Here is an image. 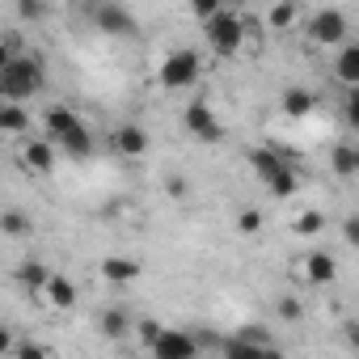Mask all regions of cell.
Here are the masks:
<instances>
[{
	"label": "cell",
	"mask_w": 359,
	"mask_h": 359,
	"mask_svg": "<svg viewBox=\"0 0 359 359\" xmlns=\"http://www.w3.org/2000/svg\"><path fill=\"white\" fill-rule=\"evenodd\" d=\"M47 89V64L34 51H18L5 68H0V102H30Z\"/></svg>",
	"instance_id": "cell-1"
},
{
	"label": "cell",
	"mask_w": 359,
	"mask_h": 359,
	"mask_svg": "<svg viewBox=\"0 0 359 359\" xmlns=\"http://www.w3.org/2000/svg\"><path fill=\"white\" fill-rule=\"evenodd\" d=\"M250 169H254V177L275 195V199H292L296 191H300V177H296V169H292V156L287 152H275V148H254L250 152Z\"/></svg>",
	"instance_id": "cell-2"
},
{
	"label": "cell",
	"mask_w": 359,
	"mask_h": 359,
	"mask_svg": "<svg viewBox=\"0 0 359 359\" xmlns=\"http://www.w3.org/2000/svg\"><path fill=\"white\" fill-rule=\"evenodd\" d=\"M203 39H208V47H212V55H220V60H233L241 47H245V18H241V9H220V13H212L208 22H203Z\"/></svg>",
	"instance_id": "cell-3"
},
{
	"label": "cell",
	"mask_w": 359,
	"mask_h": 359,
	"mask_svg": "<svg viewBox=\"0 0 359 359\" xmlns=\"http://www.w3.org/2000/svg\"><path fill=\"white\" fill-rule=\"evenodd\" d=\"M199 76H203V55H199V51H191V47H173V51L161 60V68H156V85H161V89H169V93L195 89V85H199Z\"/></svg>",
	"instance_id": "cell-4"
},
{
	"label": "cell",
	"mask_w": 359,
	"mask_h": 359,
	"mask_svg": "<svg viewBox=\"0 0 359 359\" xmlns=\"http://www.w3.org/2000/svg\"><path fill=\"white\" fill-rule=\"evenodd\" d=\"M89 26H97V30L110 34V39H135V34H140L135 13H131L127 5H118V0H102V5L93 9V18H89Z\"/></svg>",
	"instance_id": "cell-5"
},
{
	"label": "cell",
	"mask_w": 359,
	"mask_h": 359,
	"mask_svg": "<svg viewBox=\"0 0 359 359\" xmlns=\"http://www.w3.org/2000/svg\"><path fill=\"white\" fill-rule=\"evenodd\" d=\"M346 34H351V22L342 9H317L309 18V39L317 47H338V43H346Z\"/></svg>",
	"instance_id": "cell-6"
},
{
	"label": "cell",
	"mask_w": 359,
	"mask_h": 359,
	"mask_svg": "<svg viewBox=\"0 0 359 359\" xmlns=\"http://www.w3.org/2000/svg\"><path fill=\"white\" fill-rule=\"evenodd\" d=\"M182 127H187L195 140H203V144H220V140H224V123H220L216 110H212L208 102H199V97L182 110Z\"/></svg>",
	"instance_id": "cell-7"
},
{
	"label": "cell",
	"mask_w": 359,
	"mask_h": 359,
	"mask_svg": "<svg viewBox=\"0 0 359 359\" xmlns=\"http://www.w3.org/2000/svg\"><path fill=\"white\" fill-rule=\"evenodd\" d=\"M148 351L156 359H195L199 346H195V334L191 330H173V325H161V334L148 342Z\"/></svg>",
	"instance_id": "cell-8"
},
{
	"label": "cell",
	"mask_w": 359,
	"mask_h": 359,
	"mask_svg": "<svg viewBox=\"0 0 359 359\" xmlns=\"http://www.w3.org/2000/svg\"><path fill=\"white\" fill-rule=\"evenodd\" d=\"M51 144H55V152H60V156H68V161H89V156L97 152V140H93V131H89V123H85V118H76L72 127H64Z\"/></svg>",
	"instance_id": "cell-9"
},
{
	"label": "cell",
	"mask_w": 359,
	"mask_h": 359,
	"mask_svg": "<svg viewBox=\"0 0 359 359\" xmlns=\"http://www.w3.org/2000/svg\"><path fill=\"white\" fill-rule=\"evenodd\" d=\"M148 131L140 127V123H118L110 135H106V148H110V156H127V161H135V156H144L148 152Z\"/></svg>",
	"instance_id": "cell-10"
},
{
	"label": "cell",
	"mask_w": 359,
	"mask_h": 359,
	"mask_svg": "<svg viewBox=\"0 0 359 359\" xmlns=\"http://www.w3.org/2000/svg\"><path fill=\"white\" fill-rule=\"evenodd\" d=\"M39 296H43V300L51 304V309H60V313H68V309H72V304L81 300L76 283H72L68 275H55V271L47 275V283H43V292H39Z\"/></svg>",
	"instance_id": "cell-11"
},
{
	"label": "cell",
	"mask_w": 359,
	"mask_h": 359,
	"mask_svg": "<svg viewBox=\"0 0 359 359\" xmlns=\"http://www.w3.org/2000/svg\"><path fill=\"white\" fill-rule=\"evenodd\" d=\"M55 161H60V156H55V144H51L47 135H43V140H30V144L22 148V165H26L30 173H43V177H47V173H55Z\"/></svg>",
	"instance_id": "cell-12"
},
{
	"label": "cell",
	"mask_w": 359,
	"mask_h": 359,
	"mask_svg": "<svg viewBox=\"0 0 359 359\" xmlns=\"http://www.w3.org/2000/svg\"><path fill=\"white\" fill-rule=\"evenodd\" d=\"M334 76H338V85H342V89H355V85H359V47H355L351 39H346V43H338Z\"/></svg>",
	"instance_id": "cell-13"
},
{
	"label": "cell",
	"mask_w": 359,
	"mask_h": 359,
	"mask_svg": "<svg viewBox=\"0 0 359 359\" xmlns=\"http://www.w3.org/2000/svg\"><path fill=\"white\" fill-rule=\"evenodd\" d=\"M135 275H140V262L135 258H123V254L102 258V279L110 287H127V283H135Z\"/></svg>",
	"instance_id": "cell-14"
},
{
	"label": "cell",
	"mask_w": 359,
	"mask_h": 359,
	"mask_svg": "<svg viewBox=\"0 0 359 359\" xmlns=\"http://www.w3.org/2000/svg\"><path fill=\"white\" fill-rule=\"evenodd\" d=\"M334 275H338V262H334L325 250H313V254H304V279H309L313 287H325V283H334Z\"/></svg>",
	"instance_id": "cell-15"
},
{
	"label": "cell",
	"mask_w": 359,
	"mask_h": 359,
	"mask_svg": "<svg viewBox=\"0 0 359 359\" xmlns=\"http://www.w3.org/2000/svg\"><path fill=\"white\" fill-rule=\"evenodd\" d=\"M97 325H102V334H106L110 342H123V338L135 330V317H131L123 304H110V309L102 313V321H97Z\"/></svg>",
	"instance_id": "cell-16"
},
{
	"label": "cell",
	"mask_w": 359,
	"mask_h": 359,
	"mask_svg": "<svg viewBox=\"0 0 359 359\" xmlns=\"http://www.w3.org/2000/svg\"><path fill=\"white\" fill-rule=\"evenodd\" d=\"M30 131V110L22 102H0V135H26Z\"/></svg>",
	"instance_id": "cell-17"
},
{
	"label": "cell",
	"mask_w": 359,
	"mask_h": 359,
	"mask_svg": "<svg viewBox=\"0 0 359 359\" xmlns=\"http://www.w3.org/2000/svg\"><path fill=\"white\" fill-rule=\"evenodd\" d=\"M279 106H283V114H287V118H304V114H313L317 97H313V89H300V85H292V89H283Z\"/></svg>",
	"instance_id": "cell-18"
},
{
	"label": "cell",
	"mask_w": 359,
	"mask_h": 359,
	"mask_svg": "<svg viewBox=\"0 0 359 359\" xmlns=\"http://www.w3.org/2000/svg\"><path fill=\"white\" fill-rule=\"evenodd\" d=\"M330 165H334V173H338V177H355V173H359V148H355L351 140L334 144V152H330Z\"/></svg>",
	"instance_id": "cell-19"
},
{
	"label": "cell",
	"mask_w": 359,
	"mask_h": 359,
	"mask_svg": "<svg viewBox=\"0 0 359 359\" xmlns=\"http://www.w3.org/2000/svg\"><path fill=\"white\" fill-rule=\"evenodd\" d=\"M47 275H51V266L47 262H39V258H26L22 266H18V283H22V292H43V283H47Z\"/></svg>",
	"instance_id": "cell-20"
},
{
	"label": "cell",
	"mask_w": 359,
	"mask_h": 359,
	"mask_svg": "<svg viewBox=\"0 0 359 359\" xmlns=\"http://www.w3.org/2000/svg\"><path fill=\"white\" fill-rule=\"evenodd\" d=\"M30 229H34V220L26 212H18V208L0 212V233H5V237H30Z\"/></svg>",
	"instance_id": "cell-21"
},
{
	"label": "cell",
	"mask_w": 359,
	"mask_h": 359,
	"mask_svg": "<svg viewBox=\"0 0 359 359\" xmlns=\"http://www.w3.org/2000/svg\"><path fill=\"white\" fill-rule=\"evenodd\" d=\"M296 18H300V5H296V0H279V5L271 9V18H266V26H271V30H292Z\"/></svg>",
	"instance_id": "cell-22"
},
{
	"label": "cell",
	"mask_w": 359,
	"mask_h": 359,
	"mask_svg": "<svg viewBox=\"0 0 359 359\" xmlns=\"http://www.w3.org/2000/svg\"><path fill=\"white\" fill-rule=\"evenodd\" d=\"M321 229H325V216H321V212H300V216H296V233H300V237H317Z\"/></svg>",
	"instance_id": "cell-23"
},
{
	"label": "cell",
	"mask_w": 359,
	"mask_h": 359,
	"mask_svg": "<svg viewBox=\"0 0 359 359\" xmlns=\"http://www.w3.org/2000/svg\"><path fill=\"white\" fill-rule=\"evenodd\" d=\"M18 13H22V22H39L47 13V0H18Z\"/></svg>",
	"instance_id": "cell-24"
},
{
	"label": "cell",
	"mask_w": 359,
	"mask_h": 359,
	"mask_svg": "<svg viewBox=\"0 0 359 359\" xmlns=\"http://www.w3.org/2000/svg\"><path fill=\"white\" fill-rule=\"evenodd\" d=\"M237 229H241L245 237H254V233L262 229V212H254V208H245V212L237 216Z\"/></svg>",
	"instance_id": "cell-25"
},
{
	"label": "cell",
	"mask_w": 359,
	"mask_h": 359,
	"mask_svg": "<svg viewBox=\"0 0 359 359\" xmlns=\"http://www.w3.org/2000/svg\"><path fill=\"white\" fill-rule=\"evenodd\" d=\"M224 9V0H191V13L199 18V22H208L212 13H220Z\"/></svg>",
	"instance_id": "cell-26"
},
{
	"label": "cell",
	"mask_w": 359,
	"mask_h": 359,
	"mask_svg": "<svg viewBox=\"0 0 359 359\" xmlns=\"http://www.w3.org/2000/svg\"><path fill=\"white\" fill-rule=\"evenodd\" d=\"M342 123H346V127H359V97H355V89H346V102H342Z\"/></svg>",
	"instance_id": "cell-27"
},
{
	"label": "cell",
	"mask_w": 359,
	"mask_h": 359,
	"mask_svg": "<svg viewBox=\"0 0 359 359\" xmlns=\"http://www.w3.org/2000/svg\"><path fill=\"white\" fill-rule=\"evenodd\" d=\"M300 313H304V309H300L296 296H283V300H279V317H283V321H300Z\"/></svg>",
	"instance_id": "cell-28"
},
{
	"label": "cell",
	"mask_w": 359,
	"mask_h": 359,
	"mask_svg": "<svg viewBox=\"0 0 359 359\" xmlns=\"http://www.w3.org/2000/svg\"><path fill=\"white\" fill-rule=\"evenodd\" d=\"M18 51H22V43H18V39H0V68H5Z\"/></svg>",
	"instance_id": "cell-29"
},
{
	"label": "cell",
	"mask_w": 359,
	"mask_h": 359,
	"mask_svg": "<svg viewBox=\"0 0 359 359\" xmlns=\"http://www.w3.org/2000/svg\"><path fill=\"white\" fill-rule=\"evenodd\" d=\"M135 330H140V342L148 346V342H152V338L161 334V321H135Z\"/></svg>",
	"instance_id": "cell-30"
},
{
	"label": "cell",
	"mask_w": 359,
	"mask_h": 359,
	"mask_svg": "<svg viewBox=\"0 0 359 359\" xmlns=\"http://www.w3.org/2000/svg\"><path fill=\"white\" fill-rule=\"evenodd\" d=\"M13 334H9V325H0V355H13Z\"/></svg>",
	"instance_id": "cell-31"
},
{
	"label": "cell",
	"mask_w": 359,
	"mask_h": 359,
	"mask_svg": "<svg viewBox=\"0 0 359 359\" xmlns=\"http://www.w3.org/2000/svg\"><path fill=\"white\" fill-rule=\"evenodd\" d=\"M342 233H346V241L355 245V216H346V220H342Z\"/></svg>",
	"instance_id": "cell-32"
},
{
	"label": "cell",
	"mask_w": 359,
	"mask_h": 359,
	"mask_svg": "<svg viewBox=\"0 0 359 359\" xmlns=\"http://www.w3.org/2000/svg\"><path fill=\"white\" fill-rule=\"evenodd\" d=\"M224 5H229V9H245V5H250V0H224Z\"/></svg>",
	"instance_id": "cell-33"
}]
</instances>
